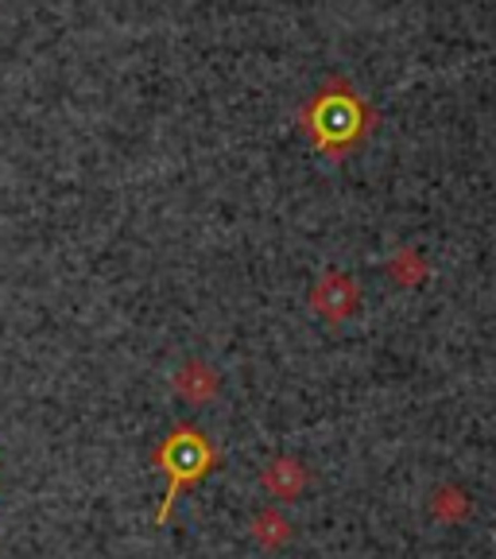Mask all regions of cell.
<instances>
[{"mask_svg": "<svg viewBox=\"0 0 496 559\" xmlns=\"http://www.w3.org/2000/svg\"><path fill=\"white\" fill-rule=\"evenodd\" d=\"M218 459H221L218 447L209 443L198 428H191V424H174L171 436L159 439L156 451H152V466L167 478L164 501H159V509H156L159 528L171 521V509H174V501H179V493L198 486V481L218 466Z\"/></svg>", "mask_w": 496, "mask_h": 559, "instance_id": "6da1fadb", "label": "cell"}, {"mask_svg": "<svg viewBox=\"0 0 496 559\" xmlns=\"http://www.w3.org/2000/svg\"><path fill=\"white\" fill-rule=\"evenodd\" d=\"M264 493L276 501H299V493L306 489V466L291 454H279L264 466Z\"/></svg>", "mask_w": 496, "mask_h": 559, "instance_id": "7a4b0ae2", "label": "cell"}, {"mask_svg": "<svg viewBox=\"0 0 496 559\" xmlns=\"http://www.w3.org/2000/svg\"><path fill=\"white\" fill-rule=\"evenodd\" d=\"M218 373L209 366H202V361H186L179 373H174V393L183 396V401L191 404H206L214 401V393H218Z\"/></svg>", "mask_w": 496, "mask_h": 559, "instance_id": "3957f363", "label": "cell"}, {"mask_svg": "<svg viewBox=\"0 0 496 559\" xmlns=\"http://www.w3.org/2000/svg\"><path fill=\"white\" fill-rule=\"evenodd\" d=\"M249 533H253V540L261 544V548L276 551L291 540V521L279 513V509H261V513L253 516V524H249Z\"/></svg>", "mask_w": 496, "mask_h": 559, "instance_id": "277c9868", "label": "cell"}, {"mask_svg": "<svg viewBox=\"0 0 496 559\" xmlns=\"http://www.w3.org/2000/svg\"><path fill=\"white\" fill-rule=\"evenodd\" d=\"M431 513H435L438 521H446V524L462 521V516L470 513V498H465L458 486H438L435 493H431Z\"/></svg>", "mask_w": 496, "mask_h": 559, "instance_id": "5b68a950", "label": "cell"}]
</instances>
